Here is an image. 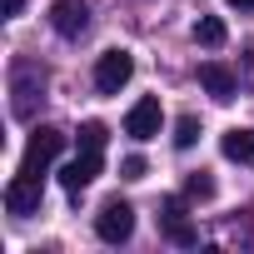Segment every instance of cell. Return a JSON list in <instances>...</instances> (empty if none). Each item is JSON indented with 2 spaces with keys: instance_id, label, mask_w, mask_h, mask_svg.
<instances>
[{
  "instance_id": "11",
  "label": "cell",
  "mask_w": 254,
  "mask_h": 254,
  "mask_svg": "<svg viewBox=\"0 0 254 254\" xmlns=\"http://www.w3.org/2000/svg\"><path fill=\"white\" fill-rule=\"evenodd\" d=\"M219 150H224V160H234V165H249V160H254V130H224Z\"/></svg>"
},
{
  "instance_id": "12",
  "label": "cell",
  "mask_w": 254,
  "mask_h": 254,
  "mask_svg": "<svg viewBox=\"0 0 254 254\" xmlns=\"http://www.w3.org/2000/svg\"><path fill=\"white\" fill-rule=\"evenodd\" d=\"M194 40H199V45H209V50H219V45L229 40V30H224V20H219V15H199V20H194Z\"/></svg>"
},
{
  "instance_id": "14",
  "label": "cell",
  "mask_w": 254,
  "mask_h": 254,
  "mask_svg": "<svg viewBox=\"0 0 254 254\" xmlns=\"http://www.w3.org/2000/svg\"><path fill=\"white\" fill-rule=\"evenodd\" d=\"M194 140H199V120H194V115H180V120H175V145L190 150Z\"/></svg>"
},
{
  "instance_id": "9",
  "label": "cell",
  "mask_w": 254,
  "mask_h": 254,
  "mask_svg": "<svg viewBox=\"0 0 254 254\" xmlns=\"http://www.w3.org/2000/svg\"><path fill=\"white\" fill-rule=\"evenodd\" d=\"M199 85H204V90H209L219 105L239 95V80H234V70H229L224 60H204V65H199Z\"/></svg>"
},
{
  "instance_id": "16",
  "label": "cell",
  "mask_w": 254,
  "mask_h": 254,
  "mask_svg": "<svg viewBox=\"0 0 254 254\" xmlns=\"http://www.w3.org/2000/svg\"><path fill=\"white\" fill-rule=\"evenodd\" d=\"M120 175H125V180H145V160H140V155H130V160L120 165Z\"/></svg>"
},
{
  "instance_id": "7",
  "label": "cell",
  "mask_w": 254,
  "mask_h": 254,
  "mask_svg": "<svg viewBox=\"0 0 254 254\" xmlns=\"http://www.w3.org/2000/svg\"><path fill=\"white\" fill-rule=\"evenodd\" d=\"M40 185L45 180H35V175H15L10 185H5V209L10 214H40Z\"/></svg>"
},
{
  "instance_id": "5",
  "label": "cell",
  "mask_w": 254,
  "mask_h": 254,
  "mask_svg": "<svg viewBox=\"0 0 254 254\" xmlns=\"http://www.w3.org/2000/svg\"><path fill=\"white\" fill-rule=\"evenodd\" d=\"M160 125H165V110H160L155 95H145V100L130 105V115H125V135H130V140H155Z\"/></svg>"
},
{
  "instance_id": "15",
  "label": "cell",
  "mask_w": 254,
  "mask_h": 254,
  "mask_svg": "<svg viewBox=\"0 0 254 254\" xmlns=\"http://www.w3.org/2000/svg\"><path fill=\"white\" fill-rule=\"evenodd\" d=\"M185 194H190V199H209V194H214V180H209L204 170H194V175L185 180Z\"/></svg>"
},
{
  "instance_id": "4",
  "label": "cell",
  "mask_w": 254,
  "mask_h": 254,
  "mask_svg": "<svg viewBox=\"0 0 254 254\" xmlns=\"http://www.w3.org/2000/svg\"><path fill=\"white\" fill-rule=\"evenodd\" d=\"M95 234L105 244H125V239L135 234V209L125 204V199H105L100 214H95Z\"/></svg>"
},
{
  "instance_id": "13",
  "label": "cell",
  "mask_w": 254,
  "mask_h": 254,
  "mask_svg": "<svg viewBox=\"0 0 254 254\" xmlns=\"http://www.w3.org/2000/svg\"><path fill=\"white\" fill-rule=\"evenodd\" d=\"M105 140H110V130L100 120H85L80 125V150H105Z\"/></svg>"
},
{
  "instance_id": "18",
  "label": "cell",
  "mask_w": 254,
  "mask_h": 254,
  "mask_svg": "<svg viewBox=\"0 0 254 254\" xmlns=\"http://www.w3.org/2000/svg\"><path fill=\"white\" fill-rule=\"evenodd\" d=\"M229 5H234V10H254V0H229Z\"/></svg>"
},
{
  "instance_id": "6",
  "label": "cell",
  "mask_w": 254,
  "mask_h": 254,
  "mask_svg": "<svg viewBox=\"0 0 254 254\" xmlns=\"http://www.w3.org/2000/svg\"><path fill=\"white\" fill-rule=\"evenodd\" d=\"M50 25H55V35L80 40L90 30V5H85V0H55V5H50Z\"/></svg>"
},
{
  "instance_id": "10",
  "label": "cell",
  "mask_w": 254,
  "mask_h": 254,
  "mask_svg": "<svg viewBox=\"0 0 254 254\" xmlns=\"http://www.w3.org/2000/svg\"><path fill=\"white\" fill-rule=\"evenodd\" d=\"M95 175H100V150H80L70 165H60V185H65L70 194H80Z\"/></svg>"
},
{
  "instance_id": "1",
  "label": "cell",
  "mask_w": 254,
  "mask_h": 254,
  "mask_svg": "<svg viewBox=\"0 0 254 254\" xmlns=\"http://www.w3.org/2000/svg\"><path fill=\"white\" fill-rule=\"evenodd\" d=\"M10 90H15V115L30 120L35 115V100H45V70L35 60H15L10 65Z\"/></svg>"
},
{
  "instance_id": "17",
  "label": "cell",
  "mask_w": 254,
  "mask_h": 254,
  "mask_svg": "<svg viewBox=\"0 0 254 254\" xmlns=\"http://www.w3.org/2000/svg\"><path fill=\"white\" fill-rule=\"evenodd\" d=\"M20 10H25V0H5V20H15Z\"/></svg>"
},
{
  "instance_id": "8",
  "label": "cell",
  "mask_w": 254,
  "mask_h": 254,
  "mask_svg": "<svg viewBox=\"0 0 254 254\" xmlns=\"http://www.w3.org/2000/svg\"><path fill=\"white\" fill-rule=\"evenodd\" d=\"M160 224H165V239H170V244H180V249H194V244H199V229L190 224V214H185V199H165V214H160Z\"/></svg>"
},
{
  "instance_id": "3",
  "label": "cell",
  "mask_w": 254,
  "mask_h": 254,
  "mask_svg": "<svg viewBox=\"0 0 254 254\" xmlns=\"http://www.w3.org/2000/svg\"><path fill=\"white\" fill-rule=\"evenodd\" d=\"M130 75H135V55L130 50H105L95 60V90L100 95H120L125 85H130Z\"/></svg>"
},
{
  "instance_id": "2",
  "label": "cell",
  "mask_w": 254,
  "mask_h": 254,
  "mask_svg": "<svg viewBox=\"0 0 254 254\" xmlns=\"http://www.w3.org/2000/svg\"><path fill=\"white\" fill-rule=\"evenodd\" d=\"M65 150V135L60 130H50V125H40V130L25 140V160H20V175H35V180H45V170L55 165V155Z\"/></svg>"
}]
</instances>
